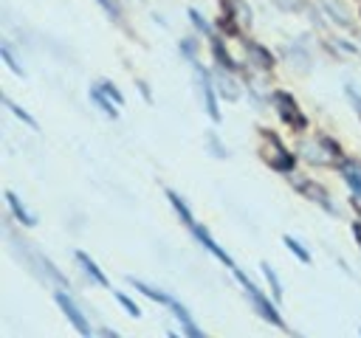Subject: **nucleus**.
Listing matches in <instances>:
<instances>
[{
	"instance_id": "1",
	"label": "nucleus",
	"mask_w": 361,
	"mask_h": 338,
	"mask_svg": "<svg viewBox=\"0 0 361 338\" xmlns=\"http://www.w3.org/2000/svg\"><path fill=\"white\" fill-rule=\"evenodd\" d=\"M231 273L237 276V282L243 284V290H245V299L251 301V307H254V313L262 318V321H268V324H274V327H285V321H282V315H279V310H276V301H271L237 265L231 268Z\"/></svg>"
},
{
	"instance_id": "2",
	"label": "nucleus",
	"mask_w": 361,
	"mask_h": 338,
	"mask_svg": "<svg viewBox=\"0 0 361 338\" xmlns=\"http://www.w3.org/2000/svg\"><path fill=\"white\" fill-rule=\"evenodd\" d=\"M195 82H197V90H200V101H203V107H206V113H209V118L214 121V124H220V101H217V82L212 79V73H209V68H203L200 62H195Z\"/></svg>"
},
{
	"instance_id": "3",
	"label": "nucleus",
	"mask_w": 361,
	"mask_h": 338,
	"mask_svg": "<svg viewBox=\"0 0 361 338\" xmlns=\"http://www.w3.org/2000/svg\"><path fill=\"white\" fill-rule=\"evenodd\" d=\"M54 301H56V307L65 313V318L73 324V330H76L79 335H93V327H90V321L85 318L82 307L73 301V296L68 293V287H56V290H54Z\"/></svg>"
},
{
	"instance_id": "4",
	"label": "nucleus",
	"mask_w": 361,
	"mask_h": 338,
	"mask_svg": "<svg viewBox=\"0 0 361 338\" xmlns=\"http://www.w3.org/2000/svg\"><path fill=\"white\" fill-rule=\"evenodd\" d=\"M271 101H274V107H276V113L282 115L285 124H290V127H305V115H302V110H299V104H296V99H293L290 93L274 90V93H271Z\"/></svg>"
},
{
	"instance_id": "5",
	"label": "nucleus",
	"mask_w": 361,
	"mask_h": 338,
	"mask_svg": "<svg viewBox=\"0 0 361 338\" xmlns=\"http://www.w3.org/2000/svg\"><path fill=\"white\" fill-rule=\"evenodd\" d=\"M189 234H192V237H195V239H197V242H200V245H203V248H206V251H209V254H212L214 259H220V262H223L226 268H234L231 256H228V254H226V251H223V248L217 245V239H214V237L209 234V228H206V225L195 223V225L189 228Z\"/></svg>"
},
{
	"instance_id": "6",
	"label": "nucleus",
	"mask_w": 361,
	"mask_h": 338,
	"mask_svg": "<svg viewBox=\"0 0 361 338\" xmlns=\"http://www.w3.org/2000/svg\"><path fill=\"white\" fill-rule=\"evenodd\" d=\"M338 172L347 183V189L353 192L355 200H361V161L358 158H341L338 161Z\"/></svg>"
},
{
	"instance_id": "7",
	"label": "nucleus",
	"mask_w": 361,
	"mask_h": 338,
	"mask_svg": "<svg viewBox=\"0 0 361 338\" xmlns=\"http://www.w3.org/2000/svg\"><path fill=\"white\" fill-rule=\"evenodd\" d=\"M87 99H90V104H93L96 110H102V115H107V118H118V107H121V104H116L99 84H93V87L87 90Z\"/></svg>"
},
{
	"instance_id": "8",
	"label": "nucleus",
	"mask_w": 361,
	"mask_h": 338,
	"mask_svg": "<svg viewBox=\"0 0 361 338\" xmlns=\"http://www.w3.org/2000/svg\"><path fill=\"white\" fill-rule=\"evenodd\" d=\"M73 256H76V262H79V268L85 270V276H87L90 282H96L99 287H110V279L104 276V270L99 268V262H96V259H90V256H87L85 251H76Z\"/></svg>"
},
{
	"instance_id": "9",
	"label": "nucleus",
	"mask_w": 361,
	"mask_h": 338,
	"mask_svg": "<svg viewBox=\"0 0 361 338\" xmlns=\"http://www.w3.org/2000/svg\"><path fill=\"white\" fill-rule=\"evenodd\" d=\"M6 203H8L11 217H14V220H17L23 228H34V225H37V217H34V214L25 208V203H23V200H20L14 192H6Z\"/></svg>"
},
{
	"instance_id": "10",
	"label": "nucleus",
	"mask_w": 361,
	"mask_h": 338,
	"mask_svg": "<svg viewBox=\"0 0 361 338\" xmlns=\"http://www.w3.org/2000/svg\"><path fill=\"white\" fill-rule=\"evenodd\" d=\"M169 310L175 313V318L180 321V332H186L189 338H203V330L195 324V318H192V313L178 301V299H172V304H169Z\"/></svg>"
},
{
	"instance_id": "11",
	"label": "nucleus",
	"mask_w": 361,
	"mask_h": 338,
	"mask_svg": "<svg viewBox=\"0 0 361 338\" xmlns=\"http://www.w3.org/2000/svg\"><path fill=\"white\" fill-rule=\"evenodd\" d=\"M127 282H130V284H133L138 293H144L149 301H158V304H166V307L172 304V296H169L166 290H161V287H152L149 282H144V279H135V276H127Z\"/></svg>"
},
{
	"instance_id": "12",
	"label": "nucleus",
	"mask_w": 361,
	"mask_h": 338,
	"mask_svg": "<svg viewBox=\"0 0 361 338\" xmlns=\"http://www.w3.org/2000/svg\"><path fill=\"white\" fill-rule=\"evenodd\" d=\"M166 200H169V206H172V211L180 217V223L186 225V228H192L197 220H195V214H192V208H189V203L175 192V189H166Z\"/></svg>"
},
{
	"instance_id": "13",
	"label": "nucleus",
	"mask_w": 361,
	"mask_h": 338,
	"mask_svg": "<svg viewBox=\"0 0 361 338\" xmlns=\"http://www.w3.org/2000/svg\"><path fill=\"white\" fill-rule=\"evenodd\" d=\"M37 270H42V276L45 279H51V282H56V287H71V282H68V276L48 259V256H42V254H37V265H34Z\"/></svg>"
},
{
	"instance_id": "14",
	"label": "nucleus",
	"mask_w": 361,
	"mask_h": 338,
	"mask_svg": "<svg viewBox=\"0 0 361 338\" xmlns=\"http://www.w3.org/2000/svg\"><path fill=\"white\" fill-rule=\"evenodd\" d=\"M259 268H262V276H265V282H268V287H271V296H274V301L279 304V301L285 299V287H282V279L276 276V270H274L268 262H262Z\"/></svg>"
},
{
	"instance_id": "15",
	"label": "nucleus",
	"mask_w": 361,
	"mask_h": 338,
	"mask_svg": "<svg viewBox=\"0 0 361 338\" xmlns=\"http://www.w3.org/2000/svg\"><path fill=\"white\" fill-rule=\"evenodd\" d=\"M217 87H220L217 93H220L223 99H228V101H237V99H240V90H237V82L231 79V73H228V70H223V76L217 79Z\"/></svg>"
},
{
	"instance_id": "16",
	"label": "nucleus",
	"mask_w": 361,
	"mask_h": 338,
	"mask_svg": "<svg viewBox=\"0 0 361 338\" xmlns=\"http://www.w3.org/2000/svg\"><path fill=\"white\" fill-rule=\"evenodd\" d=\"M212 54H214V59L220 62V68H223V70H228V73H234V70H237V62H234V59H231V54L223 48V42H217V39H214V42H212Z\"/></svg>"
},
{
	"instance_id": "17",
	"label": "nucleus",
	"mask_w": 361,
	"mask_h": 338,
	"mask_svg": "<svg viewBox=\"0 0 361 338\" xmlns=\"http://www.w3.org/2000/svg\"><path fill=\"white\" fill-rule=\"evenodd\" d=\"M0 56H3V62L11 68V73H14V76H25V70H23V65L17 62V56L11 54V45H8V42H3V45H0Z\"/></svg>"
},
{
	"instance_id": "18",
	"label": "nucleus",
	"mask_w": 361,
	"mask_h": 338,
	"mask_svg": "<svg viewBox=\"0 0 361 338\" xmlns=\"http://www.w3.org/2000/svg\"><path fill=\"white\" fill-rule=\"evenodd\" d=\"M282 242H285V245H288V251H290V254H293V256H296V259H299V262H305V265H307V262H310V254H307V251H305V245H302V242H299V239H293V237H290V234H285V237H282Z\"/></svg>"
},
{
	"instance_id": "19",
	"label": "nucleus",
	"mask_w": 361,
	"mask_h": 338,
	"mask_svg": "<svg viewBox=\"0 0 361 338\" xmlns=\"http://www.w3.org/2000/svg\"><path fill=\"white\" fill-rule=\"evenodd\" d=\"M178 54L195 65V62H197V45H195V39H192V37H183V39H178Z\"/></svg>"
},
{
	"instance_id": "20",
	"label": "nucleus",
	"mask_w": 361,
	"mask_h": 338,
	"mask_svg": "<svg viewBox=\"0 0 361 338\" xmlns=\"http://www.w3.org/2000/svg\"><path fill=\"white\" fill-rule=\"evenodd\" d=\"M189 20H192V25H195V31H200L203 37H212V25H209V20L197 11V8H189Z\"/></svg>"
},
{
	"instance_id": "21",
	"label": "nucleus",
	"mask_w": 361,
	"mask_h": 338,
	"mask_svg": "<svg viewBox=\"0 0 361 338\" xmlns=\"http://www.w3.org/2000/svg\"><path fill=\"white\" fill-rule=\"evenodd\" d=\"M113 293H116V301H118V304H121V307H124V310H127L133 318H138V315H141V307H138V304H135V301H133L127 293H121V290H113Z\"/></svg>"
},
{
	"instance_id": "22",
	"label": "nucleus",
	"mask_w": 361,
	"mask_h": 338,
	"mask_svg": "<svg viewBox=\"0 0 361 338\" xmlns=\"http://www.w3.org/2000/svg\"><path fill=\"white\" fill-rule=\"evenodd\" d=\"M245 48H248V54H254V59L259 62V68H262V70H265V68H271V54H268V51H262L257 42H248Z\"/></svg>"
},
{
	"instance_id": "23",
	"label": "nucleus",
	"mask_w": 361,
	"mask_h": 338,
	"mask_svg": "<svg viewBox=\"0 0 361 338\" xmlns=\"http://www.w3.org/2000/svg\"><path fill=\"white\" fill-rule=\"evenodd\" d=\"M6 107H8L11 113H14V118H20V121H25V124H28L31 130H37V127H39V124H37V121H34V118H31V115H28V113H25V110L20 107V104H14L11 99H6Z\"/></svg>"
},
{
	"instance_id": "24",
	"label": "nucleus",
	"mask_w": 361,
	"mask_h": 338,
	"mask_svg": "<svg viewBox=\"0 0 361 338\" xmlns=\"http://www.w3.org/2000/svg\"><path fill=\"white\" fill-rule=\"evenodd\" d=\"M206 141H209V149H212V155H214V158H220V161H223V158H228V149L220 144L217 132H209V135H206Z\"/></svg>"
},
{
	"instance_id": "25",
	"label": "nucleus",
	"mask_w": 361,
	"mask_h": 338,
	"mask_svg": "<svg viewBox=\"0 0 361 338\" xmlns=\"http://www.w3.org/2000/svg\"><path fill=\"white\" fill-rule=\"evenodd\" d=\"M96 84H99V87H102V90H104V93H107V96H110V99H113L116 104H124V96L118 93V87H116L113 82H107V79H102V82H96Z\"/></svg>"
},
{
	"instance_id": "26",
	"label": "nucleus",
	"mask_w": 361,
	"mask_h": 338,
	"mask_svg": "<svg viewBox=\"0 0 361 338\" xmlns=\"http://www.w3.org/2000/svg\"><path fill=\"white\" fill-rule=\"evenodd\" d=\"M285 56H288L290 62L302 59V62H305V70L310 68V56H307V51H305V48H293V51H290V48H285Z\"/></svg>"
},
{
	"instance_id": "27",
	"label": "nucleus",
	"mask_w": 361,
	"mask_h": 338,
	"mask_svg": "<svg viewBox=\"0 0 361 338\" xmlns=\"http://www.w3.org/2000/svg\"><path fill=\"white\" fill-rule=\"evenodd\" d=\"M344 90H347L350 104H353V107H355V113L361 115V93H358V90H355V84H350V82H347V87H344Z\"/></svg>"
},
{
	"instance_id": "28",
	"label": "nucleus",
	"mask_w": 361,
	"mask_h": 338,
	"mask_svg": "<svg viewBox=\"0 0 361 338\" xmlns=\"http://www.w3.org/2000/svg\"><path fill=\"white\" fill-rule=\"evenodd\" d=\"M96 3H99V6H102L107 14H110V17H118V6H116L113 0H96Z\"/></svg>"
},
{
	"instance_id": "29",
	"label": "nucleus",
	"mask_w": 361,
	"mask_h": 338,
	"mask_svg": "<svg viewBox=\"0 0 361 338\" xmlns=\"http://www.w3.org/2000/svg\"><path fill=\"white\" fill-rule=\"evenodd\" d=\"M99 335H113V338H116L118 332H116V330H110V327H102V330H99Z\"/></svg>"
},
{
	"instance_id": "30",
	"label": "nucleus",
	"mask_w": 361,
	"mask_h": 338,
	"mask_svg": "<svg viewBox=\"0 0 361 338\" xmlns=\"http://www.w3.org/2000/svg\"><path fill=\"white\" fill-rule=\"evenodd\" d=\"M355 239H358V245H361V228L355 225Z\"/></svg>"
}]
</instances>
